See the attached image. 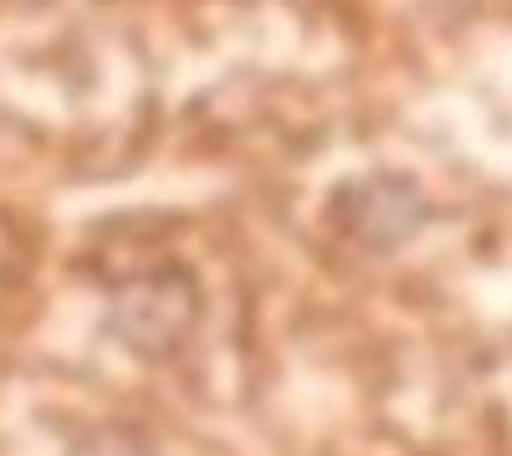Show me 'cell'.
Returning a JSON list of instances; mask_svg holds the SVG:
<instances>
[{
  "label": "cell",
  "instance_id": "obj_1",
  "mask_svg": "<svg viewBox=\"0 0 512 456\" xmlns=\"http://www.w3.org/2000/svg\"><path fill=\"white\" fill-rule=\"evenodd\" d=\"M200 318L195 277L180 267H154L113 293V334L139 354H169L190 339Z\"/></svg>",
  "mask_w": 512,
  "mask_h": 456
},
{
  "label": "cell",
  "instance_id": "obj_2",
  "mask_svg": "<svg viewBox=\"0 0 512 456\" xmlns=\"http://www.w3.org/2000/svg\"><path fill=\"white\" fill-rule=\"evenodd\" d=\"M425 216V200L410 180H390V175H369L338 190L333 200V221L354 246H369V252H395L400 241L415 236Z\"/></svg>",
  "mask_w": 512,
  "mask_h": 456
}]
</instances>
